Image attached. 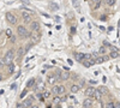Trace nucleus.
<instances>
[{
	"label": "nucleus",
	"instance_id": "f257e3e1",
	"mask_svg": "<svg viewBox=\"0 0 120 108\" xmlns=\"http://www.w3.org/2000/svg\"><path fill=\"white\" fill-rule=\"evenodd\" d=\"M17 34L21 37H29L30 36V33H28L25 25H18L17 26Z\"/></svg>",
	"mask_w": 120,
	"mask_h": 108
},
{
	"label": "nucleus",
	"instance_id": "f03ea898",
	"mask_svg": "<svg viewBox=\"0 0 120 108\" xmlns=\"http://www.w3.org/2000/svg\"><path fill=\"white\" fill-rule=\"evenodd\" d=\"M15 54H16L15 49H10V51H7V52H6V54H5V56H4V60L6 61V64L11 63V61L13 60Z\"/></svg>",
	"mask_w": 120,
	"mask_h": 108
},
{
	"label": "nucleus",
	"instance_id": "7ed1b4c3",
	"mask_svg": "<svg viewBox=\"0 0 120 108\" xmlns=\"http://www.w3.org/2000/svg\"><path fill=\"white\" fill-rule=\"evenodd\" d=\"M5 17H6V21H7L10 24H16V23H17V17H16L12 12H6Z\"/></svg>",
	"mask_w": 120,
	"mask_h": 108
},
{
	"label": "nucleus",
	"instance_id": "20e7f679",
	"mask_svg": "<svg viewBox=\"0 0 120 108\" xmlns=\"http://www.w3.org/2000/svg\"><path fill=\"white\" fill-rule=\"evenodd\" d=\"M22 18H23V21H24V24H30V23L33 22V18H31L30 12H23Z\"/></svg>",
	"mask_w": 120,
	"mask_h": 108
},
{
	"label": "nucleus",
	"instance_id": "39448f33",
	"mask_svg": "<svg viewBox=\"0 0 120 108\" xmlns=\"http://www.w3.org/2000/svg\"><path fill=\"white\" fill-rule=\"evenodd\" d=\"M95 90H96L95 88L89 86L88 89L85 90V93H84V94H85V96H86V97H90V99H93V96H94V94H95Z\"/></svg>",
	"mask_w": 120,
	"mask_h": 108
},
{
	"label": "nucleus",
	"instance_id": "423d86ee",
	"mask_svg": "<svg viewBox=\"0 0 120 108\" xmlns=\"http://www.w3.org/2000/svg\"><path fill=\"white\" fill-rule=\"evenodd\" d=\"M82 64H83L85 67H90V66L95 65V61H94L93 58H89V59H84V60L82 61Z\"/></svg>",
	"mask_w": 120,
	"mask_h": 108
},
{
	"label": "nucleus",
	"instance_id": "0eeeda50",
	"mask_svg": "<svg viewBox=\"0 0 120 108\" xmlns=\"http://www.w3.org/2000/svg\"><path fill=\"white\" fill-rule=\"evenodd\" d=\"M30 28L34 33H38L40 31V23L38 22H31L30 23Z\"/></svg>",
	"mask_w": 120,
	"mask_h": 108
},
{
	"label": "nucleus",
	"instance_id": "6e6552de",
	"mask_svg": "<svg viewBox=\"0 0 120 108\" xmlns=\"http://www.w3.org/2000/svg\"><path fill=\"white\" fill-rule=\"evenodd\" d=\"M83 107H84V108H91V107H93V99L86 97V99L83 101Z\"/></svg>",
	"mask_w": 120,
	"mask_h": 108
},
{
	"label": "nucleus",
	"instance_id": "1a4fd4ad",
	"mask_svg": "<svg viewBox=\"0 0 120 108\" xmlns=\"http://www.w3.org/2000/svg\"><path fill=\"white\" fill-rule=\"evenodd\" d=\"M30 37H31V41L34 43H37L40 38H41V35H40V33H34V34H30Z\"/></svg>",
	"mask_w": 120,
	"mask_h": 108
},
{
	"label": "nucleus",
	"instance_id": "9d476101",
	"mask_svg": "<svg viewBox=\"0 0 120 108\" xmlns=\"http://www.w3.org/2000/svg\"><path fill=\"white\" fill-rule=\"evenodd\" d=\"M75 58H76L77 61L82 63L84 59H85V54H83V53H75Z\"/></svg>",
	"mask_w": 120,
	"mask_h": 108
},
{
	"label": "nucleus",
	"instance_id": "9b49d317",
	"mask_svg": "<svg viewBox=\"0 0 120 108\" xmlns=\"http://www.w3.org/2000/svg\"><path fill=\"white\" fill-rule=\"evenodd\" d=\"M6 66H7V71H8V73H10V74H12V73L15 72V68H16L15 64H13V63L11 61V63H8V64H7Z\"/></svg>",
	"mask_w": 120,
	"mask_h": 108
},
{
	"label": "nucleus",
	"instance_id": "f8f14e48",
	"mask_svg": "<svg viewBox=\"0 0 120 108\" xmlns=\"http://www.w3.org/2000/svg\"><path fill=\"white\" fill-rule=\"evenodd\" d=\"M70 72H67V71H65V72H60V79L61 81H67L68 78H70Z\"/></svg>",
	"mask_w": 120,
	"mask_h": 108
},
{
	"label": "nucleus",
	"instance_id": "ddd939ff",
	"mask_svg": "<svg viewBox=\"0 0 120 108\" xmlns=\"http://www.w3.org/2000/svg\"><path fill=\"white\" fill-rule=\"evenodd\" d=\"M101 96H102V94L100 93V90H98V89H96V90H95V94H94V96H93V99H94V100L100 101V100H101Z\"/></svg>",
	"mask_w": 120,
	"mask_h": 108
},
{
	"label": "nucleus",
	"instance_id": "4468645a",
	"mask_svg": "<svg viewBox=\"0 0 120 108\" xmlns=\"http://www.w3.org/2000/svg\"><path fill=\"white\" fill-rule=\"evenodd\" d=\"M47 82L51 84V85H53L55 82H56V78H55V76H53V74H51V76H48V78H47Z\"/></svg>",
	"mask_w": 120,
	"mask_h": 108
},
{
	"label": "nucleus",
	"instance_id": "2eb2a0df",
	"mask_svg": "<svg viewBox=\"0 0 120 108\" xmlns=\"http://www.w3.org/2000/svg\"><path fill=\"white\" fill-rule=\"evenodd\" d=\"M31 104H33V99H28V100H25V101L23 102V107H24V108H29Z\"/></svg>",
	"mask_w": 120,
	"mask_h": 108
},
{
	"label": "nucleus",
	"instance_id": "dca6fc26",
	"mask_svg": "<svg viewBox=\"0 0 120 108\" xmlns=\"http://www.w3.org/2000/svg\"><path fill=\"white\" fill-rule=\"evenodd\" d=\"M16 54H17V58H18V59H19V58H22V55L24 54V48H23V47H19Z\"/></svg>",
	"mask_w": 120,
	"mask_h": 108
},
{
	"label": "nucleus",
	"instance_id": "f3484780",
	"mask_svg": "<svg viewBox=\"0 0 120 108\" xmlns=\"http://www.w3.org/2000/svg\"><path fill=\"white\" fill-rule=\"evenodd\" d=\"M111 58H113V59H115V58H119L120 56V53H119V51H113V52H111Z\"/></svg>",
	"mask_w": 120,
	"mask_h": 108
},
{
	"label": "nucleus",
	"instance_id": "a211bd4d",
	"mask_svg": "<svg viewBox=\"0 0 120 108\" xmlns=\"http://www.w3.org/2000/svg\"><path fill=\"white\" fill-rule=\"evenodd\" d=\"M98 90H100V93H101L102 95H106V94L108 93V89H107L106 86H100V88H98Z\"/></svg>",
	"mask_w": 120,
	"mask_h": 108
},
{
	"label": "nucleus",
	"instance_id": "6ab92c4d",
	"mask_svg": "<svg viewBox=\"0 0 120 108\" xmlns=\"http://www.w3.org/2000/svg\"><path fill=\"white\" fill-rule=\"evenodd\" d=\"M78 90H79V85H76V84H73V85H71V93H78Z\"/></svg>",
	"mask_w": 120,
	"mask_h": 108
},
{
	"label": "nucleus",
	"instance_id": "aec40b11",
	"mask_svg": "<svg viewBox=\"0 0 120 108\" xmlns=\"http://www.w3.org/2000/svg\"><path fill=\"white\" fill-rule=\"evenodd\" d=\"M33 85H35V79H34V78L29 79V81H28V83H26V86H28V88H31Z\"/></svg>",
	"mask_w": 120,
	"mask_h": 108
},
{
	"label": "nucleus",
	"instance_id": "412c9836",
	"mask_svg": "<svg viewBox=\"0 0 120 108\" xmlns=\"http://www.w3.org/2000/svg\"><path fill=\"white\" fill-rule=\"evenodd\" d=\"M94 61H95V64H102L105 60H103V56H98V58H96V59H95Z\"/></svg>",
	"mask_w": 120,
	"mask_h": 108
},
{
	"label": "nucleus",
	"instance_id": "4be33fe9",
	"mask_svg": "<svg viewBox=\"0 0 120 108\" xmlns=\"http://www.w3.org/2000/svg\"><path fill=\"white\" fill-rule=\"evenodd\" d=\"M65 94V88L63 85L59 86V90H58V95H64Z\"/></svg>",
	"mask_w": 120,
	"mask_h": 108
},
{
	"label": "nucleus",
	"instance_id": "5701e85b",
	"mask_svg": "<svg viewBox=\"0 0 120 108\" xmlns=\"http://www.w3.org/2000/svg\"><path fill=\"white\" fill-rule=\"evenodd\" d=\"M58 90H59V86H58V85H53L51 93H53L54 95H58Z\"/></svg>",
	"mask_w": 120,
	"mask_h": 108
},
{
	"label": "nucleus",
	"instance_id": "b1692460",
	"mask_svg": "<svg viewBox=\"0 0 120 108\" xmlns=\"http://www.w3.org/2000/svg\"><path fill=\"white\" fill-rule=\"evenodd\" d=\"M106 52H107V48H106V46H103V47H101L100 48V51H98V53L101 54V55H103V54H106Z\"/></svg>",
	"mask_w": 120,
	"mask_h": 108
},
{
	"label": "nucleus",
	"instance_id": "393cba45",
	"mask_svg": "<svg viewBox=\"0 0 120 108\" xmlns=\"http://www.w3.org/2000/svg\"><path fill=\"white\" fill-rule=\"evenodd\" d=\"M5 34H6V36H7L8 38H11V37H12V30H11V29H6Z\"/></svg>",
	"mask_w": 120,
	"mask_h": 108
},
{
	"label": "nucleus",
	"instance_id": "a878e982",
	"mask_svg": "<svg viewBox=\"0 0 120 108\" xmlns=\"http://www.w3.org/2000/svg\"><path fill=\"white\" fill-rule=\"evenodd\" d=\"M106 4L107 6H113L115 4V0H106Z\"/></svg>",
	"mask_w": 120,
	"mask_h": 108
},
{
	"label": "nucleus",
	"instance_id": "bb28decb",
	"mask_svg": "<svg viewBox=\"0 0 120 108\" xmlns=\"http://www.w3.org/2000/svg\"><path fill=\"white\" fill-rule=\"evenodd\" d=\"M106 108H114V102H107Z\"/></svg>",
	"mask_w": 120,
	"mask_h": 108
},
{
	"label": "nucleus",
	"instance_id": "cd10ccee",
	"mask_svg": "<svg viewBox=\"0 0 120 108\" xmlns=\"http://www.w3.org/2000/svg\"><path fill=\"white\" fill-rule=\"evenodd\" d=\"M60 101H61V99H60V97H58V96H56V97H54V100H53V103L58 104V103H59Z\"/></svg>",
	"mask_w": 120,
	"mask_h": 108
},
{
	"label": "nucleus",
	"instance_id": "c85d7f7f",
	"mask_svg": "<svg viewBox=\"0 0 120 108\" xmlns=\"http://www.w3.org/2000/svg\"><path fill=\"white\" fill-rule=\"evenodd\" d=\"M43 96H45V97H49V96H51V91L46 90V91H45V94H43Z\"/></svg>",
	"mask_w": 120,
	"mask_h": 108
},
{
	"label": "nucleus",
	"instance_id": "c756f323",
	"mask_svg": "<svg viewBox=\"0 0 120 108\" xmlns=\"http://www.w3.org/2000/svg\"><path fill=\"white\" fill-rule=\"evenodd\" d=\"M98 56H100V53H96V52L93 53V59H94V60H95L96 58H98Z\"/></svg>",
	"mask_w": 120,
	"mask_h": 108
},
{
	"label": "nucleus",
	"instance_id": "7c9ffc66",
	"mask_svg": "<svg viewBox=\"0 0 120 108\" xmlns=\"http://www.w3.org/2000/svg\"><path fill=\"white\" fill-rule=\"evenodd\" d=\"M31 46H33V43H29V45L26 46V48H25V51H24V52H28V51L30 49V48H31Z\"/></svg>",
	"mask_w": 120,
	"mask_h": 108
},
{
	"label": "nucleus",
	"instance_id": "2f4dec72",
	"mask_svg": "<svg viewBox=\"0 0 120 108\" xmlns=\"http://www.w3.org/2000/svg\"><path fill=\"white\" fill-rule=\"evenodd\" d=\"M114 108H120V102H114Z\"/></svg>",
	"mask_w": 120,
	"mask_h": 108
},
{
	"label": "nucleus",
	"instance_id": "473e14b6",
	"mask_svg": "<svg viewBox=\"0 0 120 108\" xmlns=\"http://www.w3.org/2000/svg\"><path fill=\"white\" fill-rule=\"evenodd\" d=\"M26 93H28V91H26V90H24V91H23V93L21 94V99H23V97H24V96L26 95Z\"/></svg>",
	"mask_w": 120,
	"mask_h": 108
},
{
	"label": "nucleus",
	"instance_id": "72a5a7b5",
	"mask_svg": "<svg viewBox=\"0 0 120 108\" xmlns=\"http://www.w3.org/2000/svg\"><path fill=\"white\" fill-rule=\"evenodd\" d=\"M16 108H24V107H23V103H18V104L16 106Z\"/></svg>",
	"mask_w": 120,
	"mask_h": 108
},
{
	"label": "nucleus",
	"instance_id": "f704fd0d",
	"mask_svg": "<svg viewBox=\"0 0 120 108\" xmlns=\"http://www.w3.org/2000/svg\"><path fill=\"white\" fill-rule=\"evenodd\" d=\"M100 5H101V3H97V4L95 5V7H94V8H95V10H97V8L100 7Z\"/></svg>",
	"mask_w": 120,
	"mask_h": 108
},
{
	"label": "nucleus",
	"instance_id": "c9c22d12",
	"mask_svg": "<svg viewBox=\"0 0 120 108\" xmlns=\"http://www.w3.org/2000/svg\"><path fill=\"white\" fill-rule=\"evenodd\" d=\"M72 1L75 3V6H76V8H78V3H77V0H72Z\"/></svg>",
	"mask_w": 120,
	"mask_h": 108
},
{
	"label": "nucleus",
	"instance_id": "e433bc0d",
	"mask_svg": "<svg viewBox=\"0 0 120 108\" xmlns=\"http://www.w3.org/2000/svg\"><path fill=\"white\" fill-rule=\"evenodd\" d=\"M29 108H38V106H37V104H31Z\"/></svg>",
	"mask_w": 120,
	"mask_h": 108
},
{
	"label": "nucleus",
	"instance_id": "4c0bfd02",
	"mask_svg": "<svg viewBox=\"0 0 120 108\" xmlns=\"http://www.w3.org/2000/svg\"><path fill=\"white\" fill-rule=\"evenodd\" d=\"M93 3H95V4H97V3H101V0H91Z\"/></svg>",
	"mask_w": 120,
	"mask_h": 108
},
{
	"label": "nucleus",
	"instance_id": "58836bf2",
	"mask_svg": "<svg viewBox=\"0 0 120 108\" xmlns=\"http://www.w3.org/2000/svg\"><path fill=\"white\" fill-rule=\"evenodd\" d=\"M22 1H23L24 4H26V5H30V3L28 1V0H22Z\"/></svg>",
	"mask_w": 120,
	"mask_h": 108
},
{
	"label": "nucleus",
	"instance_id": "ea45409f",
	"mask_svg": "<svg viewBox=\"0 0 120 108\" xmlns=\"http://www.w3.org/2000/svg\"><path fill=\"white\" fill-rule=\"evenodd\" d=\"M3 79H4V76H3L1 72H0V81H3Z\"/></svg>",
	"mask_w": 120,
	"mask_h": 108
},
{
	"label": "nucleus",
	"instance_id": "a19ab883",
	"mask_svg": "<svg viewBox=\"0 0 120 108\" xmlns=\"http://www.w3.org/2000/svg\"><path fill=\"white\" fill-rule=\"evenodd\" d=\"M83 85H84V79L81 81V85H79V86H83Z\"/></svg>",
	"mask_w": 120,
	"mask_h": 108
},
{
	"label": "nucleus",
	"instance_id": "79ce46f5",
	"mask_svg": "<svg viewBox=\"0 0 120 108\" xmlns=\"http://www.w3.org/2000/svg\"><path fill=\"white\" fill-rule=\"evenodd\" d=\"M67 63H68L70 65H72V60H71V59H68V60H67Z\"/></svg>",
	"mask_w": 120,
	"mask_h": 108
}]
</instances>
